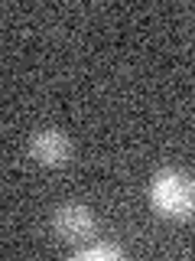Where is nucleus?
Here are the masks:
<instances>
[{
	"mask_svg": "<svg viewBox=\"0 0 195 261\" xmlns=\"http://www.w3.org/2000/svg\"><path fill=\"white\" fill-rule=\"evenodd\" d=\"M150 202L162 219L185 222L195 216V176L182 170H159L150 179Z\"/></svg>",
	"mask_w": 195,
	"mask_h": 261,
	"instance_id": "nucleus-1",
	"label": "nucleus"
},
{
	"mask_svg": "<svg viewBox=\"0 0 195 261\" xmlns=\"http://www.w3.org/2000/svg\"><path fill=\"white\" fill-rule=\"evenodd\" d=\"M52 228L62 242L81 245V242H91L98 232V219L91 216V209L81 206V202H65V206L55 209L52 216Z\"/></svg>",
	"mask_w": 195,
	"mask_h": 261,
	"instance_id": "nucleus-2",
	"label": "nucleus"
},
{
	"mask_svg": "<svg viewBox=\"0 0 195 261\" xmlns=\"http://www.w3.org/2000/svg\"><path fill=\"white\" fill-rule=\"evenodd\" d=\"M29 153H32V160L43 163V167H65V163L72 160V141L62 130L46 127L29 141Z\"/></svg>",
	"mask_w": 195,
	"mask_h": 261,
	"instance_id": "nucleus-3",
	"label": "nucleus"
},
{
	"mask_svg": "<svg viewBox=\"0 0 195 261\" xmlns=\"http://www.w3.org/2000/svg\"><path fill=\"white\" fill-rule=\"evenodd\" d=\"M124 258V248L117 245H88V248L75 251V261H117Z\"/></svg>",
	"mask_w": 195,
	"mask_h": 261,
	"instance_id": "nucleus-4",
	"label": "nucleus"
}]
</instances>
